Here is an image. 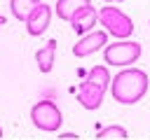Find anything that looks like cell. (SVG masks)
I'll return each mask as SVG.
<instances>
[{
  "mask_svg": "<svg viewBox=\"0 0 150 140\" xmlns=\"http://www.w3.org/2000/svg\"><path fill=\"white\" fill-rule=\"evenodd\" d=\"M148 86H150V79L148 75L141 70V68H124L120 70L112 82H110V91H112V98L122 105H134L138 103L145 93H148Z\"/></svg>",
  "mask_w": 150,
  "mask_h": 140,
  "instance_id": "6da1fadb",
  "label": "cell"
},
{
  "mask_svg": "<svg viewBox=\"0 0 150 140\" xmlns=\"http://www.w3.org/2000/svg\"><path fill=\"white\" fill-rule=\"evenodd\" d=\"M30 121L38 131H45V133H56L63 124V112L61 107L49 100V98H42L38 103H33L30 107Z\"/></svg>",
  "mask_w": 150,
  "mask_h": 140,
  "instance_id": "7a4b0ae2",
  "label": "cell"
},
{
  "mask_svg": "<svg viewBox=\"0 0 150 140\" xmlns=\"http://www.w3.org/2000/svg\"><path fill=\"white\" fill-rule=\"evenodd\" d=\"M141 58V44L134 40H120L112 44L103 47V61L105 65H115V68H129Z\"/></svg>",
  "mask_w": 150,
  "mask_h": 140,
  "instance_id": "3957f363",
  "label": "cell"
},
{
  "mask_svg": "<svg viewBox=\"0 0 150 140\" xmlns=\"http://www.w3.org/2000/svg\"><path fill=\"white\" fill-rule=\"evenodd\" d=\"M98 21L103 23V30L112 37H131V33H134V21L122 9H117L115 5L101 7L98 9Z\"/></svg>",
  "mask_w": 150,
  "mask_h": 140,
  "instance_id": "277c9868",
  "label": "cell"
},
{
  "mask_svg": "<svg viewBox=\"0 0 150 140\" xmlns=\"http://www.w3.org/2000/svg\"><path fill=\"white\" fill-rule=\"evenodd\" d=\"M105 44H108V33H105V30H89V33H84V35L75 42L73 54H75L77 58H84V56L94 54L96 49H103Z\"/></svg>",
  "mask_w": 150,
  "mask_h": 140,
  "instance_id": "5b68a950",
  "label": "cell"
},
{
  "mask_svg": "<svg viewBox=\"0 0 150 140\" xmlns=\"http://www.w3.org/2000/svg\"><path fill=\"white\" fill-rule=\"evenodd\" d=\"M49 23H52V7H49L47 2H40V5L26 16V30H28V35H33V37H40V35L49 28Z\"/></svg>",
  "mask_w": 150,
  "mask_h": 140,
  "instance_id": "8992f818",
  "label": "cell"
},
{
  "mask_svg": "<svg viewBox=\"0 0 150 140\" xmlns=\"http://www.w3.org/2000/svg\"><path fill=\"white\" fill-rule=\"evenodd\" d=\"M103 96H105V89H101L98 84L84 79L80 86H77V103L84 107V110H98L101 103H103Z\"/></svg>",
  "mask_w": 150,
  "mask_h": 140,
  "instance_id": "52a82bcc",
  "label": "cell"
},
{
  "mask_svg": "<svg viewBox=\"0 0 150 140\" xmlns=\"http://www.w3.org/2000/svg\"><path fill=\"white\" fill-rule=\"evenodd\" d=\"M96 21H98V9H94L91 5H84V7H80V9L73 14V19H70L68 23L73 26V30H75L77 35H84V33L94 30Z\"/></svg>",
  "mask_w": 150,
  "mask_h": 140,
  "instance_id": "ba28073f",
  "label": "cell"
},
{
  "mask_svg": "<svg viewBox=\"0 0 150 140\" xmlns=\"http://www.w3.org/2000/svg\"><path fill=\"white\" fill-rule=\"evenodd\" d=\"M54 61H56V40H49L45 47L38 49L35 63H38V68H40L42 72H49V70L54 68Z\"/></svg>",
  "mask_w": 150,
  "mask_h": 140,
  "instance_id": "9c48e42d",
  "label": "cell"
},
{
  "mask_svg": "<svg viewBox=\"0 0 150 140\" xmlns=\"http://www.w3.org/2000/svg\"><path fill=\"white\" fill-rule=\"evenodd\" d=\"M84 5H91L89 0H56V16L59 19H63V21H70L73 19V14L80 9V7H84Z\"/></svg>",
  "mask_w": 150,
  "mask_h": 140,
  "instance_id": "30bf717a",
  "label": "cell"
},
{
  "mask_svg": "<svg viewBox=\"0 0 150 140\" xmlns=\"http://www.w3.org/2000/svg\"><path fill=\"white\" fill-rule=\"evenodd\" d=\"M84 79H89V82H94V84H98L101 89H108L110 86V72H108V65H94L87 75H84Z\"/></svg>",
  "mask_w": 150,
  "mask_h": 140,
  "instance_id": "8fae6325",
  "label": "cell"
},
{
  "mask_svg": "<svg viewBox=\"0 0 150 140\" xmlns=\"http://www.w3.org/2000/svg\"><path fill=\"white\" fill-rule=\"evenodd\" d=\"M38 5H40V0H9L12 14H14L16 19H23V21H26V16H28Z\"/></svg>",
  "mask_w": 150,
  "mask_h": 140,
  "instance_id": "7c38bea8",
  "label": "cell"
},
{
  "mask_svg": "<svg viewBox=\"0 0 150 140\" xmlns=\"http://www.w3.org/2000/svg\"><path fill=\"white\" fill-rule=\"evenodd\" d=\"M127 128L124 126H120V124H110V126H103L98 133H96V138L98 140H112V138H120V140H127Z\"/></svg>",
  "mask_w": 150,
  "mask_h": 140,
  "instance_id": "4fadbf2b",
  "label": "cell"
},
{
  "mask_svg": "<svg viewBox=\"0 0 150 140\" xmlns=\"http://www.w3.org/2000/svg\"><path fill=\"white\" fill-rule=\"evenodd\" d=\"M61 138H63V140H77L75 133H61Z\"/></svg>",
  "mask_w": 150,
  "mask_h": 140,
  "instance_id": "5bb4252c",
  "label": "cell"
},
{
  "mask_svg": "<svg viewBox=\"0 0 150 140\" xmlns=\"http://www.w3.org/2000/svg\"><path fill=\"white\" fill-rule=\"evenodd\" d=\"M5 21H7V19H5L2 14H0V26H5Z\"/></svg>",
  "mask_w": 150,
  "mask_h": 140,
  "instance_id": "9a60e30c",
  "label": "cell"
},
{
  "mask_svg": "<svg viewBox=\"0 0 150 140\" xmlns=\"http://www.w3.org/2000/svg\"><path fill=\"white\" fill-rule=\"evenodd\" d=\"M105 2H124V0H105Z\"/></svg>",
  "mask_w": 150,
  "mask_h": 140,
  "instance_id": "2e32d148",
  "label": "cell"
},
{
  "mask_svg": "<svg viewBox=\"0 0 150 140\" xmlns=\"http://www.w3.org/2000/svg\"><path fill=\"white\" fill-rule=\"evenodd\" d=\"M0 138H2V126H0Z\"/></svg>",
  "mask_w": 150,
  "mask_h": 140,
  "instance_id": "e0dca14e",
  "label": "cell"
},
{
  "mask_svg": "<svg viewBox=\"0 0 150 140\" xmlns=\"http://www.w3.org/2000/svg\"><path fill=\"white\" fill-rule=\"evenodd\" d=\"M148 23H150V21H148Z\"/></svg>",
  "mask_w": 150,
  "mask_h": 140,
  "instance_id": "ac0fdd59",
  "label": "cell"
}]
</instances>
